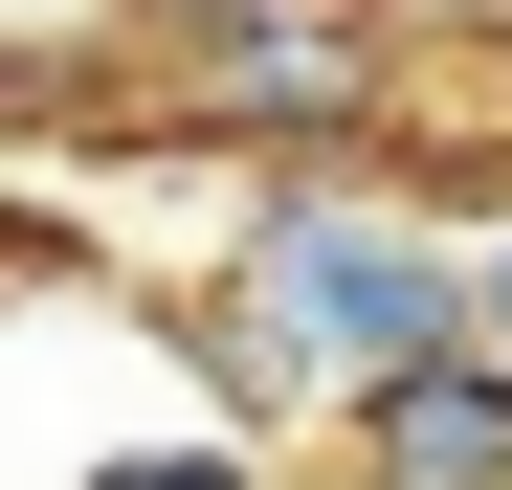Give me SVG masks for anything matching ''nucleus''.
Wrapping results in <instances>:
<instances>
[{
    "instance_id": "obj_1",
    "label": "nucleus",
    "mask_w": 512,
    "mask_h": 490,
    "mask_svg": "<svg viewBox=\"0 0 512 490\" xmlns=\"http://www.w3.org/2000/svg\"><path fill=\"white\" fill-rule=\"evenodd\" d=\"M223 290L268 312V357L312 379V424H334V401H357L379 357L468 335V245L423 223V201H379V179H334V156H268V201H245Z\"/></svg>"
},
{
    "instance_id": "obj_2",
    "label": "nucleus",
    "mask_w": 512,
    "mask_h": 490,
    "mask_svg": "<svg viewBox=\"0 0 512 490\" xmlns=\"http://www.w3.org/2000/svg\"><path fill=\"white\" fill-rule=\"evenodd\" d=\"M334 446H357V490H512V357L423 335V357H379L334 401Z\"/></svg>"
},
{
    "instance_id": "obj_3",
    "label": "nucleus",
    "mask_w": 512,
    "mask_h": 490,
    "mask_svg": "<svg viewBox=\"0 0 512 490\" xmlns=\"http://www.w3.org/2000/svg\"><path fill=\"white\" fill-rule=\"evenodd\" d=\"M156 357H179V379H201V424H245V446H290V424H312V379L268 357V312H245V290H156Z\"/></svg>"
},
{
    "instance_id": "obj_4",
    "label": "nucleus",
    "mask_w": 512,
    "mask_h": 490,
    "mask_svg": "<svg viewBox=\"0 0 512 490\" xmlns=\"http://www.w3.org/2000/svg\"><path fill=\"white\" fill-rule=\"evenodd\" d=\"M134 45V0H0V112H90Z\"/></svg>"
},
{
    "instance_id": "obj_5",
    "label": "nucleus",
    "mask_w": 512,
    "mask_h": 490,
    "mask_svg": "<svg viewBox=\"0 0 512 490\" xmlns=\"http://www.w3.org/2000/svg\"><path fill=\"white\" fill-rule=\"evenodd\" d=\"M67 490H268V446H245V424H134V446H90Z\"/></svg>"
},
{
    "instance_id": "obj_6",
    "label": "nucleus",
    "mask_w": 512,
    "mask_h": 490,
    "mask_svg": "<svg viewBox=\"0 0 512 490\" xmlns=\"http://www.w3.org/2000/svg\"><path fill=\"white\" fill-rule=\"evenodd\" d=\"M468 335L512 357V223H468Z\"/></svg>"
},
{
    "instance_id": "obj_7",
    "label": "nucleus",
    "mask_w": 512,
    "mask_h": 490,
    "mask_svg": "<svg viewBox=\"0 0 512 490\" xmlns=\"http://www.w3.org/2000/svg\"><path fill=\"white\" fill-rule=\"evenodd\" d=\"M401 23H423V45H490V23H512V0H401Z\"/></svg>"
}]
</instances>
